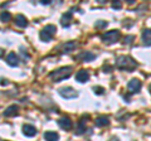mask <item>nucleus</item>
I'll use <instances>...</instances> for the list:
<instances>
[{
  "instance_id": "3",
  "label": "nucleus",
  "mask_w": 151,
  "mask_h": 141,
  "mask_svg": "<svg viewBox=\"0 0 151 141\" xmlns=\"http://www.w3.org/2000/svg\"><path fill=\"white\" fill-rule=\"evenodd\" d=\"M55 32H57L55 25L49 24V25H47L45 28H43V29L40 30L39 38H40V40H43V42H45V43H48V42H50L52 39H53Z\"/></svg>"
},
{
  "instance_id": "5",
  "label": "nucleus",
  "mask_w": 151,
  "mask_h": 141,
  "mask_svg": "<svg viewBox=\"0 0 151 141\" xmlns=\"http://www.w3.org/2000/svg\"><path fill=\"white\" fill-rule=\"evenodd\" d=\"M58 92L63 98H67V100H69V98H76L78 96V92L72 87H62L58 90Z\"/></svg>"
},
{
  "instance_id": "23",
  "label": "nucleus",
  "mask_w": 151,
  "mask_h": 141,
  "mask_svg": "<svg viewBox=\"0 0 151 141\" xmlns=\"http://www.w3.org/2000/svg\"><path fill=\"white\" fill-rule=\"evenodd\" d=\"M112 8H113V9H121V8H122L121 1H113V3H112Z\"/></svg>"
},
{
  "instance_id": "2",
  "label": "nucleus",
  "mask_w": 151,
  "mask_h": 141,
  "mask_svg": "<svg viewBox=\"0 0 151 141\" xmlns=\"http://www.w3.org/2000/svg\"><path fill=\"white\" fill-rule=\"evenodd\" d=\"M72 74V67H60L58 69L49 73V78L53 82H60L63 79H67Z\"/></svg>"
},
{
  "instance_id": "21",
  "label": "nucleus",
  "mask_w": 151,
  "mask_h": 141,
  "mask_svg": "<svg viewBox=\"0 0 151 141\" xmlns=\"http://www.w3.org/2000/svg\"><path fill=\"white\" fill-rule=\"evenodd\" d=\"M108 25V23L106 20H97L94 23V27H96V29H105V28Z\"/></svg>"
},
{
  "instance_id": "10",
  "label": "nucleus",
  "mask_w": 151,
  "mask_h": 141,
  "mask_svg": "<svg viewBox=\"0 0 151 141\" xmlns=\"http://www.w3.org/2000/svg\"><path fill=\"white\" fill-rule=\"evenodd\" d=\"M23 134H24V136H27V137H34L37 135V129L32 125H24L23 126Z\"/></svg>"
},
{
  "instance_id": "26",
  "label": "nucleus",
  "mask_w": 151,
  "mask_h": 141,
  "mask_svg": "<svg viewBox=\"0 0 151 141\" xmlns=\"http://www.w3.org/2000/svg\"><path fill=\"white\" fill-rule=\"evenodd\" d=\"M5 84H6V81L5 79H1V86H5Z\"/></svg>"
},
{
  "instance_id": "28",
  "label": "nucleus",
  "mask_w": 151,
  "mask_h": 141,
  "mask_svg": "<svg viewBox=\"0 0 151 141\" xmlns=\"http://www.w3.org/2000/svg\"><path fill=\"white\" fill-rule=\"evenodd\" d=\"M149 91L151 92V84H150V86H149Z\"/></svg>"
},
{
  "instance_id": "22",
  "label": "nucleus",
  "mask_w": 151,
  "mask_h": 141,
  "mask_svg": "<svg viewBox=\"0 0 151 141\" xmlns=\"http://www.w3.org/2000/svg\"><path fill=\"white\" fill-rule=\"evenodd\" d=\"M93 91H94V93H97V95H102L105 90H103L102 87H93Z\"/></svg>"
},
{
  "instance_id": "9",
  "label": "nucleus",
  "mask_w": 151,
  "mask_h": 141,
  "mask_svg": "<svg viewBox=\"0 0 151 141\" xmlns=\"http://www.w3.org/2000/svg\"><path fill=\"white\" fill-rule=\"evenodd\" d=\"M18 114H19V107L17 105H12V106L6 107L3 115L5 117H15V116H18Z\"/></svg>"
},
{
  "instance_id": "24",
  "label": "nucleus",
  "mask_w": 151,
  "mask_h": 141,
  "mask_svg": "<svg viewBox=\"0 0 151 141\" xmlns=\"http://www.w3.org/2000/svg\"><path fill=\"white\" fill-rule=\"evenodd\" d=\"M130 40H134V37H126V38H125V42H124V43H125V44H126V43H127V44H130V43H131V42H130Z\"/></svg>"
},
{
  "instance_id": "6",
  "label": "nucleus",
  "mask_w": 151,
  "mask_h": 141,
  "mask_svg": "<svg viewBox=\"0 0 151 141\" xmlns=\"http://www.w3.org/2000/svg\"><path fill=\"white\" fill-rule=\"evenodd\" d=\"M141 87H142V84L136 78H132L129 82V84H127V90L130 91V93H137L141 90Z\"/></svg>"
},
{
  "instance_id": "18",
  "label": "nucleus",
  "mask_w": 151,
  "mask_h": 141,
  "mask_svg": "<svg viewBox=\"0 0 151 141\" xmlns=\"http://www.w3.org/2000/svg\"><path fill=\"white\" fill-rule=\"evenodd\" d=\"M44 139H45V141H58L59 135L54 132V131H47L44 134Z\"/></svg>"
},
{
  "instance_id": "8",
  "label": "nucleus",
  "mask_w": 151,
  "mask_h": 141,
  "mask_svg": "<svg viewBox=\"0 0 151 141\" xmlns=\"http://www.w3.org/2000/svg\"><path fill=\"white\" fill-rule=\"evenodd\" d=\"M76 79H77V82H79V83H86L88 79H89V73H88V70H86V69L78 70L77 74H76Z\"/></svg>"
},
{
  "instance_id": "13",
  "label": "nucleus",
  "mask_w": 151,
  "mask_h": 141,
  "mask_svg": "<svg viewBox=\"0 0 151 141\" xmlns=\"http://www.w3.org/2000/svg\"><path fill=\"white\" fill-rule=\"evenodd\" d=\"M78 59H81L82 62H91V60L96 59V55H94L92 52H82L81 54H78Z\"/></svg>"
},
{
  "instance_id": "17",
  "label": "nucleus",
  "mask_w": 151,
  "mask_h": 141,
  "mask_svg": "<svg viewBox=\"0 0 151 141\" xmlns=\"http://www.w3.org/2000/svg\"><path fill=\"white\" fill-rule=\"evenodd\" d=\"M110 125V120L106 116H100L96 119V126L97 127H105V126Z\"/></svg>"
},
{
  "instance_id": "12",
  "label": "nucleus",
  "mask_w": 151,
  "mask_h": 141,
  "mask_svg": "<svg viewBox=\"0 0 151 141\" xmlns=\"http://www.w3.org/2000/svg\"><path fill=\"white\" fill-rule=\"evenodd\" d=\"M6 63L9 65H12V67H18L19 65V58H18V55L15 53H9L6 55Z\"/></svg>"
},
{
  "instance_id": "16",
  "label": "nucleus",
  "mask_w": 151,
  "mask_h": 141,
  "mask_svg": "<svg viewBox=\"0 0 151 141\" xmlns=\"http://www.w3.org/2000/svg\"><path fill=\"white\" fill-rule=\"evenodd\" d=\"M15 24L19 27V28H27L28 25V20L24 15H22V14H19V15L15 17Z\"/></svg>"
},
{
  "instance_id": "14",
  "label": "nucleus",
  "mask_w": 151,
  "mask_h": 141,
  "mask_svg": "<svg viewBox=\"0 0 151 141\" xmlns=\"http://www.w3.org/2000/svg\"><path fill=\"white\" fill-rule=\"evenodd\" d=\"M77 48V43H76V42H67V43H65L63 47H62V53H72V52Z\"/></svg>"
},
{
  "instance_id": "20",
  "label": "nucleus",
  "mask_w": 151,
  "mask_h": 141,
  "mask_svg": "<svg viewBox=\"0 0 151 141\" xmlns=\"http://www.w3.org/2000/svg\"><path fill=\"white\" fill-rule=\"evenodd\" d=\"M0 19H1L3 23H8L12 19V15L9 12H1V15H0Z\"/></svg>"
},
{
  "instance_id": "1",
  "label": "nucleus",
  "mask_w": 151,
  "mask_h": 141,
  "mask_svg": "<svg viewBox=\"0 0 151 141\" xmlns=\"http://www.w3.org/2000/svg\"><path fill=\"white\" fill-rule=\"evenodd\" d=\"M116 67L122 70L132 72V70L137 67V63L131 57H129V55H120V57H117V59H116Z\"/></svg>"
},
{
  "instance_id": "7",
  "label": "nucleus",
  "mask_w": 151,
  "mask_h": 141,
  "mask_svg": "<svg viewBox=\"0 0 151 141\" xmlns=\"http://www.w3.org/2000/svg\"><path fill=\"white\" fill-rule=\"evenodd\" d=\"M58 125H59V127L62 129V130H65V131H69L70 129H72V121H70L69 117L67 116H63V117H60V119L58 120Z\"/></svg>"
},
{
  "instance_id": "4",
  "label": "nucleus",
  "mask_w": 151,
  "mask_h": 141,
  "mask_svg": "<svg viewBox=\"0 0 151 141\" xmlns=\"http://www.w3.org/2000/svg\"><path fill=\"white\" fill-rule=\"evenodd\" d=\"M120 37H121L120 30L113 29V30H110V32H106L105 34H102L101 39H102L103 43H106V44H113L120 39Z\"/></svg>"
},
{
  "instance_id": "19",
  "label": "nucleus",
  "mask_w": 151,
  "mask_h": 141,
  "mask_svg": "<svg viewBox=\"0 0 151 141\" xmlns=\"http://www.w3.org/2000/svg\"><path fill=\"white\" fill-rule=\"evenodd\" d=\"M83 120H84V117L79 120V122H78V127H77V131H76L77 135H82V134L86 132V124H84Z\"/></svg>"
},
{
  "instance_id": "15",
  "label": "nucleus",
  "mask_w": 151,
  "mask_h": 141,
  "mask_svg": "<svg viewBox=\"0 0 151 141\" xmlns=\"http://www.w3.org/2000/svg\"><path fill=\"white\" fill-rule=\"evenodd\" d=\"M142 43L147 47H151V29H145L142 32Z\"/></svg>"
},
{
  "instance_id": "27",
  "label": "nucleus",
  "mask_w": 151,
  "mask_h": 141,
  "mask_svg": "<svg viewBox=\"0 0 151 141\" xmlns=\"http://www.w3.org/2000/svg\"><path fill=\"white\" fill-rule=\"evenodd\" d=\"M127 3H129V4H132V3H135V0H127Z\"/></svg>"
},
{
  "instance_id": "25",
  "label": "nucleus",
  "mask_w": 151,
  "mask_h": 141,
  "mask_svg": "<svg viewBox=\"0 0 151 141\" xmlns=\"http://www.w3.org/2000/svg\"><path fill=\"white\" fill-rule=\"evenodd\" d=\"M52 3V0H40V4L42 5H49Z\"/></svg>"
},
{
  "instance_id": "11",
  "label": "nucleus",
  "mask_w": 151,
  "mask_h": 141,
  "mask_svg": "<svg viewBox=\"0 0 151 141\" xmlns=\"http://www.w3.org/2000/svg\"><path fill=\"white\" fill-rule=\"evenodd\" d=\"M70 23H72V12H67L60 18V24H62L63 28H68Z\"/></svg>"
}]
</instances>
